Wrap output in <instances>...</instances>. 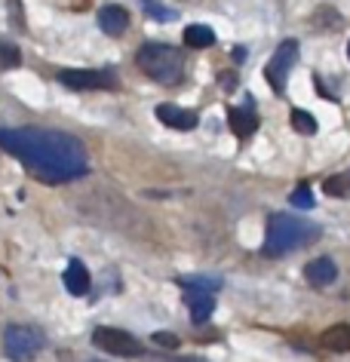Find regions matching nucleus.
Masks as SVG:
<instances>
[{"label": "nucleus", "mask_w": 350, "mask_h": 362, "mask_svg": "<svg viewBox=\"0 0 350 362\" xmlns=\"http://www.w3.org/2000/svg\"><path fill=\"white\" fill-rule=\"evenodd\" d=\"M157 120L166 123L169 129H182V132H191L197 126V114L194 111H185L178 105H157Z\"/></svg>", "instance_id": "obj_9"}, {"label": "nucleus", "mask_w": 350, "mask_h": 362, "mask_svg": "<svg viewBox=\"0 0 350 362\" xmlns=\"http://www.w3.org/2000/svg\"><path fill=\"white\" fill-rule=\"evenodd\" d=\"M62 359L65 362H105V359H93V356H77V353H71V356L68 353H62Z\"/></svg>", "instance_id": "obj_25"}, {"label": "nucleus", "mask_w": 350, "mask_h": 362, "mask_svg": "<svg viewBox=\"0 0 350 362\" xmlns=\"http://www.w3.org/2000/svg\"><path fill=\"white\" fill-rule=\"evenodd\" d=\"M228 123H231V132L237 135V139H249V135L258 129V114H255L252 102H246L243 107H231Z\"/></svg>", "instance_id": "obj_8"}, {"label": "nucleus", "mask_w": 350, "mask_h": 362, "mask_svg": "<svg viewBox=\"0 0 350 362\" xmlns=\"http://www.w3.org/2000/svg\"><path fill=\"white\" fill-rule=\"evenodd\" d=\"M295 62H298V40H283L280 49L274 52V59L267 62L264 68V77L267 83H271L274 93H283L286 83H289V71L295 68Z\"/></svg>", "instance_id": "obj_6"}, {"label": "nucleus", "mask_w": 350, "mask_h": 362, "mask_svg": "<svg viewBox=\"0 0 350 362\" xmlns=\"http://www.w3.org/2000/svg\"><path fill=\"white\" fill-rule=\"evenodd\" d=\"M335 276H338V267L332 258H313V261H308V267H304V279L317 288L335 283Z\"/></svg>", "instance_id": "obj_11"}, {"label": "nucleus", "mask_w": 350, "mask_h": 362, "mask_svg": "<svg viewBox=\"0 0 350 362\" xmlns=\"http://www.w3.org/2000/svg\"><path fill=\"white\" fill-rule=\"evenodd\" d=\"M169 362H206V359H200V356H182V359H169Z\"/></svg>", "instance_id": "obj_26"}, {"label": "nucleus", "mask_w": 350, "mask_h": 362, "mask_svg": "<svg viewBox=\"0 0 350 362\" xmlns=\"http://www.w3.org/2000/svg\"><path fill=\"white\" fill-rule=\"evenodd\" d=\"M218 83H221V89H233L237 86V74H233V71H221Z\"/></svg>", "instance_id": "obj_24"}, {"label": "nucleus", "mask_w": 350, "mask_h": 362, "mask_svg": "<svg viewBox=\"0 0 350 362\" xmlns=\"http://www.w3.org/2000/svg\"><path fill=\"white\" fill-rule=\"evenodd\" d=\"M347 59H350V43H347Z\"/></svg>", "instance_id": "obj_27"}, {"label": "nucleus", "mask_w": 350, "mask_h": 362, "mask_svg": "<svg viewBox=\"0 0 350 362\" xmlns=\"http://www.w3.org/2000/svg\"><path fill=\"white\" fill-rule=\"evenodd\" d=\"M0 148L19 157L34 175L47 185L83 178L89 172V157L83 141L56 129H0Z\"/></svg>", "instance_id": "obj_1"}, {"label": "nucleus", "mask_w": 350, "mask_h": 362, "mask_svg": "<svg viewBox=\"0 0 350 362\" xmlns=\"http://www.w3.org/2000/svg\"><path fill=\"white\" fill-rule=\"evenodd\" d=\"M139 4H141V10H145L151 19H160V22H173L178 16L175 10H169V6H160L157 0H139Z\"/></svg>", "instance_id": "obj_20"}, {"label": "nucleus", "mask_w": 350, "mask_h": 362, "mask_svg": "<svg viewBox=\"0 0 350 362\" xmlns=\"http://www.w3.org/2000/svg\"><path fill=\"white\" fill-rule=\"evenodd\" d=\"M22 65V49L10 40H0V68L4 71H13Z\"/></svg>", "instance_id": "obj_18"}, {"label": "nucleus", "mask_w": 350, "mask_h": 362, "mask_svg": "<svg viewBox=\"0 0 350 362\" xmlns=\"http://www.w3.org/2000/svg\"><path fill=\"white\" fill-rule=\"evenodd\" d=\"M93 347L111 353V356H141L145 353L136 334H129L123 329H111V325H98L93 332Z\"/></svg>", "instance_id": "obj_5"}, {"label": "nucleus", "mask_w": 350, "mask_h": 362, "mask_svg": "<svg viewBox=\"0 0 350 362\" xmlns=\"http://www.w3.org/2000/svg\"><path fill=\"white\" fill-rule=\"evenodd\" d=\"M98 25H102V31L105 34H111V37H120L123 31H127V25H129V13L123 10V6H102L98 10Z\"/></svg>", "instance_id": "obj_12"}, {"label": "nucleus", "mask_w": 350, "mask_h": 362, "mask_svg": "<svg viewBox=\"0 0 350 362\" xmlns=\"http://www.w3.org/2000/svg\"><path fill=\"white\" fill-rule=\"evenodd\" d=\"M289 203L298 206V209H313V194H310V187H308V185L295 187L292 197H289Z\"/></svg>", "instance_id": "obj_21"}, {"label": "nucleus", "mask_w": 350, "mask_h": 362, "mask_svg": "<svg viewBox=\"0 0 350 362\" xmlns=\"http://www.w3.org/2000/svg\"><path fill=\"white\" fill-rule=\"evenodd\" d=\"M59 80L68 89H117V74L114 71H89V68H77V71H62Z\"/></svg>", "instance_id": "obj_7"}, {"label": "nucleus", "mask_w": 350, "mask_h": 362, "mask_svg": "<svg viewBox=\"0 0 350 362\" xmlns=\"http://www.w3.org/2000/svg\"><path fill=\"white\" fill-rule=\"evenodd\" d=\"M6 10H10V22H13V28L25 31V10H22V0H10V4H6Z\"/></svg>", "instance_id": "obj_22"}, {"label": "nucleus", "mask_w": 350, "mask_h": 362, "mask_svg": "<svg viewBox=\"0 0 350 362\" xmlns=\"http://www.w3.org/2000/svg\"><path fill=\"white\" fill-rule=\"evenodd\" d=\"M322 191H326V197H338V200L350 197V169L338 172V175H329L322 181Z\"/></svg>", "instance_id": "obj_16"}, {"label": "nucleus", "mask_w": 350, "mask_h": 362, "mask_svg": "<svg viewBox=\"0 0 350 362\" xmlns=\"http://www.w3.org/2000/svg\"><path fill=\"white\" fill-rule=\"evenodd\" d=\"M178 286H182L185 288V292H191V288H194V292H218V288H221V279L218 276H182V279H178Z\"/></svg>", "instance_id": "obj_17"}, {"label": "nucleus", "mask_w": 350, "mask_h": 362, "mask_svg": "<svg viewBox=\"0 0 350 362\" xmlns=\"http://www.w3.org/2000/svg\"><path fill=\"white\" fill-rule=\"evenodd\" d=\"M43 344H47V338H43V332L37 329V325L13 322V325H6V332H4V350L13 362L34 359L43 350Z\"/></svg>", "instance_id": "obj_4"}, {"label": "nucleus", "mask_w": 350, "mask_h": 362, "mask_svg": "<svg viewBox=\"0 0 350 362\" xmlns=\"http://www.w3.org/2000/svg\"><path fill=\"white\" fill-rule=\"evenodd\" d=\"M151 338H154V344H157V347H163V350H175L178 344H182V341H178L173 332H154V334H151Z\"/></svg>", "instance_id": "obj_23"}, {"label": "nucleus", "mask_w": 350, "mask_h": 362, "mask_svg": "<svg viewBox=\"0 0 350 362\" xmlns=\"http://www.w3.org/2000/svg\"><path fill=\"white\" fill-rule=\"evenodd\" d=\"M292 126H295V132H301V135H313V132H317V120H313V114L301 111V107H295V111H292Z\"/></svg>", "instance_id": "obj_19"}, {"label": "nucleus", "mask_w": 350, "mask_h": 362, "mask_svg": "<svg viewBox=\"0 0 350 362\" xmlns=\"http://www.w3.org/2000/svg\"><path fill=\"white\" fill-rule=\"evenodd\" d=\"M136 62L151 80H157V83H163V86L178 83L185 74L182 52L175 47H169V43H145V47L139 49Z\"/></svg>", "instance_id": "obj_3"}, {"label": "nucleus", "mask_w": 350, "mask_h": 362, "mask_svg": "<svg viewBox=\"0 0 350 362\" xmlns=\"http://www.w3.org/2000/svg\"><path fill=\"white\" fill-rule=\"evenodd\" d=\"M320 224L304 221L298 215H271L267 218V233H264V255H289V252L310 246L320 240Z\"/></svg>", "instance_id": "obj_2"}, {"label": "nucleus", "mask_w": 350, "mask_h": 362, "mask_svg": "<svg viewBox=\"0 0 350 362\" xmlns=\"http://www.w3.org/2000/svg\"><path fill=\"white\" fill-rule=\"evenodd\" d=\"M185 301H187V307H191V322L194 325H203L215 310V298L209 292H194L191 288V292H185Z\"/></svg>", "instance_id": "obj_13"}, {"label": "nucleus", "mask_w": 350, "mask_h": 362, "mask_svg": "<svg viewBox=\"0 0 350 362\" xmlns=\"http://www.w3.org/2000/svg\"><path fill=\"white\" fill-rule=\"evenodd\" d=\"M185 43L191 49H206L215 43V31L209 28V25H187L185 28Z\"/></svg>", "instance_id": "obj_15"}, {"label": "nucleus", "mask_w": 350, "mask_h": 362, "mask_svg": "<svg viewBox=\"0 0 350 362\" xmlns=\"http://www.w3.org/2000/svg\"><path fill=\"white\" fill-rule=\"evenodd\" d=\"M62 279H65V288L71 295H86L89 292V286H93V276H89V270L83 261H77V258H71L68 261V267H65V274H62Z\"/></svg>", "instance_id": "obj_10"}, {"label": "nucleus", "mask_w": 350, "mask_h": 362, "mask_svg": "<svg viewBox=\"0 0 350 362\" xmlns=\"http://www.w3.org/2000/svg\"><path fill=\"white\" fill-rule=\"evenodd\" d=\"M320 344L332 353H350V322L329 325V329L320 334Z\"/></svg>", "instance_id": "obj_14"}]
</instances>
